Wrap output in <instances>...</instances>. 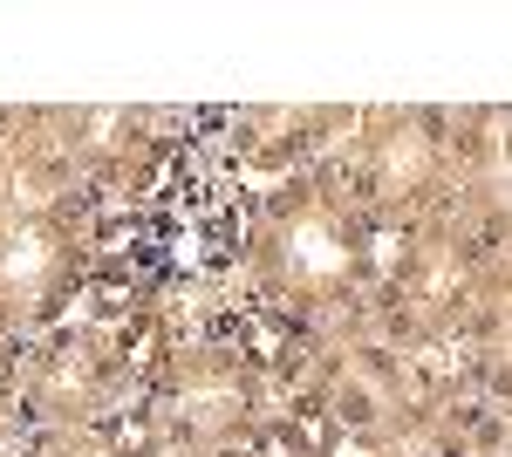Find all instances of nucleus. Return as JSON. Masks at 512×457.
Returning <instances> with one entry per match:
<instances>
[{"label": "nucleus", "mask_w": 512, "mask_h": 457, "mask_svg": "<svg viewBox=\"0 0 512 457\" xmlns=\"http://www.w3.org/2000/svg\"><path fill=\"white\" fill-rule=\"evenodd\" d=\"M287 260L301 273H321V280H328V273L349 267V246H335V232L321 226V219H301V226L287 232Z\"/></svg>", "instance_id": "obj_1"}, {"label": "nucleus", "mask_w": 512, "mask_h": 457, "mask_svg": "<svg viewBox=\"0 0 512 457\" xmlns=\"http://www.w3.org/2000/svg\"><path fill=\"white\" fill-rule=\"evenodd\" d=\"M328 457H369V444H355V437H342V444H335Z\"/></svg>", "instance_id": "obj_10"}, {"label": "nucleus", "mask_w": 512, "mask_h": 457, "mask_svg": "<svg viewBox=\"0 0 512 457\" xmlns=\"http://www.w3.org/2000/svg\"><path fill=\"white\" fill-rule=\"evenodd\" d=\"M0 267H7V280H35V273L48 267V239H41V232H21V239H7Z\"/></svg>", "instance_id": "obj_7"}, {"label": "nucleus", "mask_w": 512, "mask_h": 457, "mask_svg": "<svg viewBox=\"0 0 512 457\" xmlns=\"http://www.w3.org/2000/svg\"><path fill=\"white\" fill-rule=\"evenodd\" d=\"M253 457H301V444H294V430H267V437L253 444Z\"/></svg>", "instance_id": "obj_9"}, {"label": "nucleus", "mask_w": 512, "mask_h": 457, "mask_svg": "<svg viewBox=\"0 0 512 457\" xmlns=\"http://www.w3.org/2000/svg\"><path fill=\"white\" fill-rule=\"evenodd\" d=\"M246 355H253V362H287V355H294V328H287L280 314H253V321H246Z\"/></svg>", "instance_id": "obj_3"}, {"label": "nucleus", "mask_w": 512, "mask_h": 457, "mask_svg": "<svg viewBox=\"0 0 512 457\" xmlns=\"http://www.w3.org/2000/svg\"><path fill=\"white\" fill-rule=\"evenodd\" d=\"M151 451V423L144 417H123L117 430H110V457H144Z\"/></svg>", "instance_id": "obj_8"}, {"label": "nucleus", "mask_w": 512, "mask_h": 457, "mask_svg": "<svg viewBox=\"0 0 512 457\" xmlns=\"http://www.w3.org/2000/svg\"><path fill=\"white\" fill-rule=\"evenodd\" d=\"M158 348H164L158 321H130V328H123V369H137V376L158 369Z\"/></svg>", "instance_id": "obj_6"}, {"label": "nucleus", "mask_w": 512, "mask_h": 457, "mask_svg": "<svg viewBox=\"0 0 512 457\" xmlns=\"http://www.w3.org/2000/svg\"><path fill=\"white\" fill-rule=\"evenodd\" d=\"M355 253H362V267L376 273V280H396V273L410 267V232L403 226H369Z\"/></svg>", "instance_id": "obj_2"}, {"label": "nucleus", "mask_w": 512, "mask_h": 457, "mask_svg": "<svg viewBox=\"0 0 512 457\" xmlns=\"http://www.w3.org/2000/svg\"><path fill=\"white\" fill-rule=\"evenodd\" d=\"M465 369H472V342H465V335H437V342H424V376L451 382V376H465Z\"/></svg>", "instance_id": "obj_4"}, {"label": "nucleus", "mask_w": 512, "mask_h": 457, "mask_svg": "<svg viewBox=\"0 0 512 457\" xmlns=\"http://www.w3.org/2000/svg\"><path fill=\"white\" fill-rule=\"evenodd\" d=\"M294 444H301V451H315V457H328L335 444H342V423L308 403V410H294Z\"/></svg>", "instance_id": "obj_5"}]
</instances>
